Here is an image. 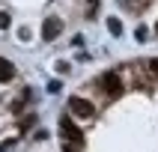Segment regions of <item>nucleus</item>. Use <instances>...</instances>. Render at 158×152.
I'll list each match as a JSON object with an SVG mask.
<instances>
[{
	"mask_svg": "<svg viewBox=\"0 0 158 152\" xmlns=\"http://www.w3.org/2000/svg\"><path fill=\"white\" fill-rule=\"evenodd\" d=\"M69 110H72L75 116H81V119H89V116L96 113L93 101H87V98H81V96H72V98H69Z\"/></svg>",
	"mask_w": 158,
	"mask_h": 152,
	"instance_id": "f257e3e1",
	"label": "nucleus"
},
{
	"mask_svg": "<svg viewBox=\"0 0 158 152\" xmlns=\"http://www.w3.org/2000/svg\"><path fill=\"white\" fill-rule=\"evenodd\" d=\"M60 131H63V137H66V140H72V143H84V131H81L78 125L72 122L69 116H63V119H60Z\"/></svg>",
	"mask_w": 158,
	"mask_h": 152,
	"instance_id": "f03ea898",
	"label": "nucleus"
},
{
	"mask_svg": "<svg viewBox=\"0 0 158 152\" xmlns=\"http://www.w3.org/2000/svg\"><path fill=\"white\" fill-rule=\"evenodd\" d=\"M102 87H105L110 96H119V92H123V80H119L116 72H105V75H102Z\"/></svg>",
	"mask_w": 158,
	"mask_h": 152,
	"instance_id": "7ed1b4c3",
	"label": "nucleus"
},
{
	"mask_svg": "<svg viewBox=\"0 0 158 152\" xmlns=\"http://www.w3.org/2000/svg\"><path fill=\"white\" fill-rule=\"evenodd\" d=\"M60 33H63V21H60V18H45V24H42V36H45V42L57 39Z\"/></svg>",
	"mask_w": 158,
	"mask_h": 152,
	"instance_id": "20e7f679",
	"label": "nucleus"
},
{
	"mask_svg": "<svg viewBox=\"0 0 158 152\" xmlns=\"http://www.w3.org/2000/svg\"><path fill=\"white\" fill-rule=\"evenodd\" d=\"M12 78H15V66L9 60H0V84H9Z\"/></svg>",
	"mask_w": 158,
	"mask_h": 152,
	"instance_id": "39448f33",
	"label": "nucleus"
},
{
	"mask_svg": "<svg viewBox=\"0 0 158 152\" xmlns=\"http://www.w3.org/2000/svg\"><path fill=\"white\" fill-rule=\"evenodd\" d=\"M107 30H110V36H123V24L116 18H107Z\"/></svg>",
	"mask_w": 158,
	"mask_h": 152,
	"instance_id": "423d86ee",
	"label": "nucleus"
},
{
	"mask_svg": "<svg viewBox=\"0 0 158 152\" xmlns=\"http://www.w3.org/2000/svg\"><path fill=\"white\" fill-rule=\"evenodd\" d=\"M18 39H21V42H27V39H30V30H27V27H21V30H18Z\"/></svg>",
	"mask_w": 158,
	"mask_h": 152,
	"instance_id": "0eeeda50",
	"label": "nucleus"
},
{
	"mask_svg": "<svg viewBox=\"0 0 158 152\" xmlns=\"http://www.w3.org/2000/svg\"><path fill=\"white\" fill-rule=\"evenodd\" d=\"M146 33H149V30H146V27H137V30H134V36H137V39H140V42H143V39H146Z\"/></svg>",
	"mask_w": 158,
	"mask_h": 152,
	"instance_id": "6e6552de",
	"label": "nucleus"
},
{
	"mask_svg": "<svg viewBox=\"0 0 158 152\" xmlns=\"http://www.w3.org/2000/svg\"><path fill=\"white\" fill-rule=\"evenodd\" d=\"M60 89H63L60 80H51V84H48V92H60Z\"/></svg>",
	"mask_w": 158,
	"mask_h": 152,
	"instance_id": "1a4fd4ad",
	"label": "nucleus"
},
{
	"mask_svg": "<svg viewBox=\"0 0 158 152\" xmlns=\"http://www.w3.org/2000/svg\"><path fill=\"white\" fill-rule=\"evenodd\" d=\"M9 27V15H3V12H0V30H6Z\"/></svg>",
	"mask_w": 158,
	"mask_h": 152,
	"instance_id": "9d476101",
	"label": "nucleus"
},
{
	"mask_svg": "<svg viewBox=\"0 0 158 152\" xmlns=\"http://www.w3.org/2000/svg\"><path fill=\"white\" fill-rule=\"evenodd\" d=\"M149 69L155 72V78H158V57H155V60H149Z\"/></svg>",
	"mask_w": 158,
	"mask_h": 152,
	"instance_id": "9b49d317",
	"label": "nucleus"
},
{
	"mask_svg": "<svg viewBox=\"0 0 158 152\" xmlns=\"http://www.w3.org/2000/svg\"><path fill=\"white\" fill-rule=\"evenodd\" d=\"M66 152H75V149H72V146H66Z\"/></svg>",
	"mask_w": 158,
	"mask_h": 152,
	"instance_id": "f8f14e48",
	"label": "nucleus"
},
{
	"mask_svg": "<svg viewBox=\"0 0 158 152\" xmlns=\"http://www.w3.org/2000/svg\"><path fill=\"white\" fill-rule=\"evenodd\" d=\"M89 3H96V6H98V0H89Z\"/></svg>",
	"mask_w": 158,
	"mask_h": 152,
	"instance_id": "ddd939ff",
	"label": "nucleus"
}]
</instances>
